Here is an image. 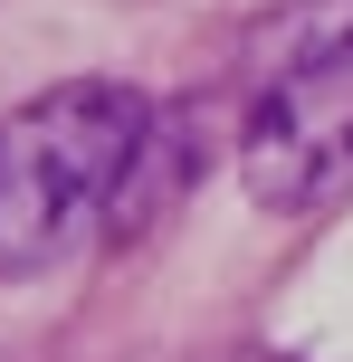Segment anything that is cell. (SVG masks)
I'll use <instances>...</instances> for the list:
<instances>
[{"label": "cell", "instance_id": "6da1fadb", "mask_svg": "<svg viewBox=\"0 0 353 362\" xmlns=\"http://www.w3.org/2000/svg\"><path fill=\"white\" fill-rule=\"evenodd\" d=\"M153 144V105L115 76H67L0 115V276H38L96 219L125 200L134 163Z\"/></svg>", "mask_w": 353, "mask_h": 362}, {"label": "cell", "instance_id": "7a4b0ae2", "mask_svg": "<svg viewBox=\"0 0 353 362\" xmlns=\"http://www.w3.org/2000/svg\"><path fill=\"white\" fill-rule=\"evenodd\" d=\"M239 181L277 219H316V210L353 200V29L316 38L306 57H287L277 86L248 105Z\"/></svg>", "mask_w": 353, "mask_h": 362}]
</instances>
